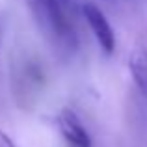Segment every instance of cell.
<instances>
[{"instance_id":"cell-1","label":"cell","mask_w":147,"mask_h":147,"mask_svg":"<svg viewBox=\"0 0 147 147\" xmlns=\"http://www.w3.org/2000/svg\"><path fill=\"white\" fill-rule=\"evenodd\" d=\"M30 11L37 26L50 41L67 49L76 47V37L65 13L61 9V0H28Z\"/></svg>"},{"instance_id":"cell-2","label":"cell","mask_w":147,"mask_h":147,"mask_svg":"<svg viewBox=\"0 0 147 147\" xmlns=\"http://www.w3.org/2000/svg\"><path fill=\"white\" fill-rule=\"evenodd\" d=\"M82 13H84V19H86L88 26L93 32L95 39H97L100 50L104 54H112L115 49V34H114V28H112L110 21L102 13V9L97 7L95 4L88 2L82 6Z\"/></svg>"},{"instance_id":"cell-3","label":"cell","mask_w":147,"mask_h":147,"mask_svg":"<svg viewBox=\"0 0 147 147\" xmlns=\"http://www.w3.org/2000/svg\"><path fill=\"white\" fill-rule=\"evenodd\" d=\"M56 125L71 147H91L90 132L71 110H61L56 117Z\"/></svg>"},{"instance_id":"cell-4","label":"cell","mask_w":147,"mask_h":147,"mask_svg":"<svg viewBox=\"0 0 147 147\" xmlns=\"http://www.w3.org/2000/svg\"><path fill=\"white\" fill-rule=\"evenodd\" d=\"M129 71L138 91L147 97V50L144 47L132 49L129 56Z\"/></svg>"},{"instance_id":"cell-5","label":"cell","mask_w":147,"mask_h":147,"mask_svg":"<svg viewBox=\"0 0 147 147\" xmlns=\"http://www.w3.org/2000/svg\"><path fill=\"white\" fill-rule=\"evenodd\" d=\"M0 147H17V145H15V142L11 140V138L7 136L2 129H0Z\"/></svg>"}]
</instances>
